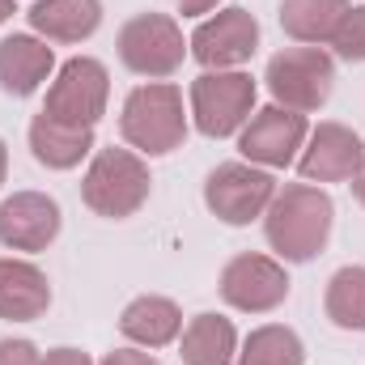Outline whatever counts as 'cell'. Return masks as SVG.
<instances>
[{"instance_id": "6da1fadb", "label": "cell", "mask_w": 365, "mask_h": 365, "mask_svg": "<svg viewBox=\"0 0 365 365\" xmlns=\"http://www.w3.org/2000/svg\"><path fill=\"white\" fill-rule=\"evenodd\" d=\"M336 225V204L314 182H293L276 191L264 212V238L284 264H310Z\"/></svg>"}, {"instance_id": "7a4b0ae2", "label": "cell", "mask_w": 365, "mask_h": 365, "mask_svg": "<svg viewBox=\"0 0 365 365\" xmlns=\"http://www.w3.org/2000/svg\"><path fill=\"white\" fill-rule=\"evenodd\" d=\"M119 132L123 140L140 153V158H162L175 153L187 140V110H182V93L170 81H149L123 98L119 110Z\"/></svg>"}, {"instance_id": "3957f363", "label": "cell", "mask_w": 365, "mask_h": 365, "mask_svg": "<svg viewBox=\"0 0 365 365\" xmlns=\"http://www.w3.org/2000/svg\"><path fill=\"white\" fill-rule=\"evenodd\" d=\"M149 162L136 153V149H98L90 158V170L81 179V200L90 204L98 217H110V221H123L132 212L145 208L149 200Z\"/></svg>"}, {"instance_id": "277c9868", "label": "cell", "mask_w": 365, "mask_h": 365, "mask_svg": "<svg viewBox=\"0 0 365 365\" xmlns=\"http://www.w3.org/2000/svg\"><path fill=\"white\" fill-rule=\"evenodd\" d=\"M115 51H119L128 73L162 81V77H175L182 68L187 38H182L175 17H166V13H136V17L123 21V30L115 38Z\"/></svg>"}, {"instance_id": "5b68a950", "label": "cell", "mask_w": 365, "mask_h": 365, "mask_svg": "<svg viewBox=\"0 0 365 365\" xmlns=\"http://www.w3.org/2000/svg\"><path fill=\"white\" fill-rule=\"evenodd\" d=\"M268 90L280 106L289 110H319L331 86H336V56H327L323 47H284L268 60V73H264Z\"/></svg>"}, {"instance_id": "8992f818", "label": "cell", "mask_w": 365, "mask_h": 365, "mask_svg": "<svg viewBox=\"0 0 365 365\" xmlns=\"http://www.w3.org/2000/svg\"><path fill=\"white\" fill-rule=\"evenodd\" d=\"M255 115V81L242 68L225 73H200L191 81V119L204 136L221 140L242 132V123Z\"/></svg>"}, {"instance_id": "52a82bcc", "label": "cell", "mask_w": 365, "mask_h": 365, "mask_svg": "<svg viewBox=\"0 0 365 365\" xmlns=\"http://www.w3.org/2000/svg\"><path fill=\"white\" fill-rule=\"evenodd\" d=\"M276 195V179L251 162H221L204 179V204L225 225H251L268 212Z\"/></svg>"}, {"instance_id": "ba28073f", "label": "cell", "mask_w": 365, "mask_h": 365, "mask_svg": "<svg viewBox=\"0 0 365 365\" xmlns=\"http://www.w3.org/2000/svg\"><path fill=\"white\" fill-rule=\"evenodd\" d=\"M259 47V21L251 9H217L212 17H204L195 26V34L187 38V51L204 64V73H225V68H242Z\"/></svg>"}, {"instance_id": "9c48e42d", "label": "cell", "mask_w": 365, "mask_h": 365, "mask_svg": "<svg viewBox=\"0 0 365 365\" xmlns=\"http://www.w3.org/2000/svg\"><path fill=\"white\" fill-rule=\"evenodd\" d=\"M306 136H310L306 115L272 102V106L255 110V115L242 123L238 149H242V158H247L251 166H259V170H284V166L297 162Z\"/></svg>"}, {"instance_id": "30bf717a", "label": "cell", "mask_w": 365, "mask_h": 365, "mask_svg": "<svg viewBox=\"0 0 365 365\" xmlns=\"http://www.w3.org/2000/svg\"><path fill=\"white\" fill-rule=\"evenodd\" d=\"M106 98H110L106 64L93 60V56H73L68 64H60L56 81L47 86V106L43 110L56 115V119L93 128L106 115Z\"/></svg>"}, {"instance_id": "8fae6325", "label": "cell", "mask_w": 365, "mask_h": 365, "mask_svg": "<svg viewBox=\"0 0 365 365\" xmlns=\"http://www.w3.org/2000/svg\"><path fill=\"white\" fill-rule=\"evenodd\" d=\"M217 289H221L225 306H234L242 314H268L289 297V272L272 255H251L247 251V255H234L221 268Z\"/></svg>"}, {"instance_id": "7c38bea8", "label": "cell", "mask_w": 365, "mask_h": 365, "mask_svg": "<svg viewBox=\"0 0 365 365\" xmlns=\"http://www.w3.org/2000/svg\"><path fill=\"white\" fill-rule=\"evenodd\" d=\"M365 162L361 136L344 123H319L302 153H297V175L306 182H349Z\"/></svg>"}, {"instance_id": "4fadbf2b", "label": "cell", "mask_w": 365, "mask_h": 365, "mask_svg": "<svg viewBox=\"0 0 365 365\" xmlns=\"http://www.w3.org/2000/svg\"><path fill=\"white\" fill-rule=\"evenodd\" d=\"M60 204L47 191H13L0 204V242L9 251H47L60 238Z\"/></svg>"}, {"instance_id": "5bb4252c", "label": "cell", "mask_w": 365, "mask_h": 365, "mask_svg": "<svg viewBox=\"0 0 365 365\" xmlns=\"http://www.w3.org/2000/svg\"><path fill=\"white\" fill-rule=\"evenodd\" d=\"M56 68V51L38 34H9L0 38V90L13 98H30L47 86Z\"/></svg>"}, {"instance_id": "9a60e30c", "label": "cell", "mask_w": 365, "mask_h": 365, "mask_svg": "<svg viewBox=\"0 0 365 365\" xmlns=\"http://www.w3.org/2000/svg\"><path fill=\"white\" fill-rule=\"evenodd\" d=\"M51 306V280L30 259H0V319L30 323L43 319Z\"/></svg>"}, {"instance_id": "2e32d148", "label": "cell", "mask_w": 365, "mask_h": 365, "mask_svg": "<svg viewBox=\"0 0 365 365\" xmlns=\"http://www.w3.org/2000/svg\"><path fill=\"white\" fill-rule=\"evenodd\" d=\"M30 153L38 166L47 170H73L81 166L93 153V128L81 123H68V119H56V115H34L30 123Z\"/></svg>"}, {"instance_id": "e0dca14e", "label": "cell", "mask_w": 365, "mask_h": 365, "mask_svg": "<svg viewBox=\"0 0 365 365\" xmlns=\"http://www.w3.org/2000/svg\"><path fill=\"white\" fill-rule=\"evenodd\" d=\"M119 331L136 344V349H166L175 344L182 331V310L170 297H158V293H145V297H132L119 314Z\"/></svg>"}, {"instance_id": "ac0fdd59", "label": "cell", "mask_w": 365, "mask_h": 365, "mask_svg": "<svg viewBox=\"0 0 365 365\" xmlns=\"http://www.w3.org/2000/svg\"><path fill=\"white\" fill-rule=\"evenodd\" d=\"M26 17L47 43H86L102 26V0H34Z\"/></svg>"}, {"instance_id": "d6986e66", "label": "cell", "mask_w": 365, "mask_h": 365, "mask_svg": "<svg viewBox=\"0 0 365 365\" xmlns=\"http://www.w3.org/2000/svg\"><path fill=\"white\" fill-rule=\"evenodd\" d=\"M182 365H234L238 357V331L221 314H195L179 331Z\"/></svg>"}, {"instance_id": "ffe728a7", "label": "cell", "mask_w": 365, "mask_h": 365, "mask_svg": "<svg viewBox=\"0 0 365 365\" xmlns=\"http://www.w3.org/2000/svg\"><path fill=\"white\" fill-rule=\"evenodd\" d=\"M344 13L349 0H280V30L302 47H323Z\"/></svg>"}, {"instance_id": "44dd1931", "label": "cell", "mask_w": 365, "mask_h": 365, "mask_svg": "<svg viewBox=\"0 0 365 365\" xmlns=\"http://www.w3.org/2000/svg\"><path fill=\"white\" fill-rule=\"evenodd\" d=\"M238 365H306V344L293 327L284 323H268L255 327L242 344H238Z\"/></svg>"}, {"instance_id": "7402d4cb", "label": "cell", "mask_w": 365, "mask_h": 365, "mask_svg": "<svg viewBox=\"0 0 365 365\" xmlns=\"http://www.w3.org/2000/svg\"><path fill=\"white\" fill-rule=\"evenodd\" d=\"M323 310L336 327L344 331H365V268L349 264L340 272H331L327 293H323Z\"/></svg>"}, {"instance_id": "603a6c76", "label": "cell", "mask_w": 365, "mask_h": 365, "mask_svg": "<svg viewBox=\"0 0 365 365\" xmlns=\"http://www.w3.org/2000/svg\"><path fill=\"white\" fill-rule=\"evenodd\" d=\"M327 47L344 64H365V4H349V13L340 17V26H336Z\"/></svg>"}, {"instance_id": "cb8c5ba5", "label": "cell", "mask_w": 365, "mask_h": 365, "mask_svg": "<svg viewBox=\"0 0 365 365\" xmlns=\"http://www.w3.org/2000/svg\"><path fill=\"white\" fill-rule=\"evenodd\" d=\"M0 365H43V353L30 340H0Z\"/></svg>"}, {"instance_id": "d4e9b609", "label": "cell", "mask_w": 365, "mask_h": 365, "mask_svg": "<svg viewBox=\"0 0 365 365\" xmlns=\"http://www.w3.org/2000/svg\"><path fill=\"white\" fill-rule=\"evenodd\" d=\"M98 365H162V361H158L149 349H136V344H132V349H110Z\"/></svg>"}, {"instance_id": "484cf974", "label": "cell", "mask_w": 365, "mask_h": 365, "mask_svg": "<svg viewBox=\"0 0 365 365\" xmlns=\"http://www.w3.org/2000/svg\"><path fill=\"white\" fill-rule=\"evenodd\" d=\"M43 365H93L90 353H81V349H51V353H43Z\"/></svg>"}, {"instance_id": "4316f807", "label": "cell", "mask_w": 365, "mask_h": 365, "mask_svg": "<svg viewBox=\"0 0 365 365\" xmlns=\"http://www.w3.org/2000/svg\"><path fill=\"white\" fill-rule=\"evenodd\" d=\"M221 0H179V9H182V17H204V13H212Z\"/></svg>"}, {"instance_id": "83f0119b", "label": "cell", "mask_w": 365, "mask_h": 365, "mask_svg": "<svg viewBox=\"0 0 365 365\" xmlns=\"http://www.w3.org/2000/svg\"><path fill=\"white\" fill-rule=\"evenodd\" d=\"M349 182H353V195H357V200L365 204V162H361V170H357V175H353Z\"/></svg>"}, {"instance_id": "f1b7e54d", "label": "cell", "mask_w": 365, "mask_h": 365, "mask_svg": "<svg viewBox=\"0 0 365 365\" xmlns=\"http://www.w3.org/2000/svg\"><path fill=\"white\" fill-rule=\"evenodd\" d=\"M4 175H9V149H4V140H0V187H4Z\"/></svg>"}, {"instance_id": "f546056e", "label": "cell", "mask_w": 365, "mask_h": 365, "mask_svg": "<svg viewBox=\"0 0 365 365\" xmlns=\"http://www.w3.org/2000/svg\"><path fill=\"white\" fill-rule=\"evenodd\" d=\"M9 17H13V0H0V26H4Z\"/></svg>"}]
</instances>
